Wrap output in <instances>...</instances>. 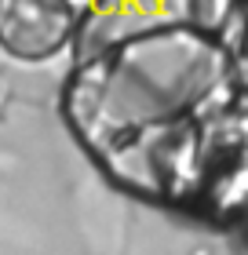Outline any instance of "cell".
Here are the masks:
<instances>
[{"mask_svg":"<svg viewBox=\"0 0 248 255\" xmlns=\"http://www.w3.org/2000/svg\"><path fill=\"white\" fill-rule=\"evenodd\" d=\"M62 18L51 0H0V44L22 59H37L58 44Z\"/></svg>","mask_w":248,"mask_h":255,"instance_id":"obj_1","label":"cell"}]
</instances>
